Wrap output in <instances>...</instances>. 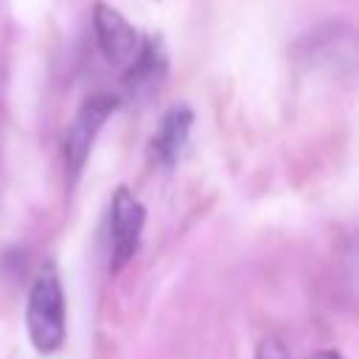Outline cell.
Returning <instances> with one entry per match:
<instances>
[{
    "instance_id": "cell-2",
    "label": "cell",
    "mask_w": 359,
    "mask_h": 359,
    "mask_svg": "<svg viewBox=\"0 0 359 359\" xmlns=\"http://www.w3.org/2000/svg\"><path fill=\"white\" fill-rule=\"evenodd\" d=\"M115 107H118V101L112 95H107V93L90 95L79 107V112H76V118H73V123L67 126V135H65V163H67L70 174H79L81 171V165H84V160H87V154L93 149V140H95L98 129L115 112Z\"/></svg>"
},
{
    "instance_id": "cell-3",
    "label": "cell",
    "mask_w": 359,
    "mask_h": 359,
    "mask_svg": "<svg viewBox=\"0 0 359 359\" xmlns=\"http://www.w3.org/2000/svg\"><path fill=\"white\" fill-rule=\"evenodd\" d=\"M143 205L129 188H118L109 208V261L112 269H121L137 250L143 233Z\"/></svg>"
},
{
    "instance_id": "cell-6",
    "label": "cell",
    "mask_w": 359,
    "mask_h": 359,
    "mask_svg": "<svg viewBox=\"0 0 359 359\" xmlns=\"http://www.w3.org/2000/svg\"><path fill=\"white\" fill-rule=\"evenodd\" d=\"M255 359H289V353L278 337H264L255 348Z\"/></svg>"
},
{
    "instance_id": "cell-1",
    "label": "cell",
    "mask_w": 359,
    "mask_h": 359,
    "mask_svg": "<svg viewBox=\"0 0 359 359\" xmlns=\"http://www.w3.org/2000/svg\"><path fill=\"white\" fill-rule=\"evenodd\" d=\"M25 325L34 348L39 353H53L65 342V294L53 266H45L31 292L25 306Z\"/></svg>"
},
{
    "instance_id": "cell-7",
    "label": "cell",
    "mask_w": 359,
    "mask_h": 359,
    "mask_svg": "<svg viewBox=\"0 0 359 359\" xmlns=\"http://www.w3.org/2000/svg\"><path fill=\"white\" fill-rule=\"evenodd\" d=\"M309 359H342L337 351H317L314 356H309Z\"/></svg>"
},
{
    "instance_id": "cell-4",
    "label": "cell",
    "mask_w": 359,
    "mask_h": 359,
    "mask_svg": "<svg viewBox=\"0 0 359 359\" xmlns=\"http://www.w3.org/2000/svg\"><path fill=\"white\" fill-rule=\"evenodd\" d=\"M93 28H95V39H98L101 53L112 65H132L135 62V56L140 50V36L121 11L98 3L93 11Z\"/></svg>"
},
{
    "instance_id": "cell-5",
    "label": "cell",
    "mask_w": 359,
    "mask_h": 359,
    "mask_svg": "<svg viewBox=\"0 0 359 359\" xmlns=\"http://www.w3.org/2000/svg\"><path fill=\"white\" fill-rule=\"evenodd\" d=\"M191 123H194V115H191L185 107L171 109V112L163 118L157 135L151 137V157H154L157 163H163V165H171V163L177 160V154L182 151L185 140H188Z\"/></svg>"
}]
</instances>
